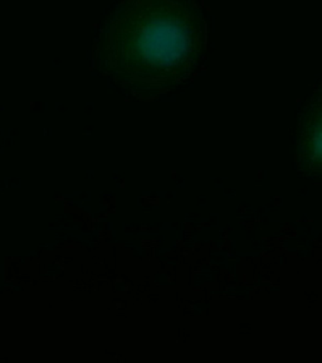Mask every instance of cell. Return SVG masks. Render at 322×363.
<instances>
[{
  "label": "cell",
  "instance_id": "6da1fadb",
  "mask_svg": "<svg viewBox=\"0 0 322 363\" xmlns=\"http://www.w3.org/2000/svg\"><path fill=\"white\" fill-rule=\"evenodd\" d=\"M207 40L197 0H120L100 29L95 61L126 94L151 101L197 74Z\"/></svg>",
  "mask_w": 322,
  "mask_h": 363
},
{
  "label": "cell",
  "instance_id": "7a4b0ae2",
  "mask_svg": "<svg viewBox=\"0 0 322 363\" xmlns=\"http://www.w3.org/2000/svg\"><path fill=\"white\" fill-rule=\"evenodd\" d=\"M296 165L304 176L322 179V84L301 113L296 135Z\"/></svg>",
  "mask_w": 322,
  "mask_h": 363
}]
</instances>
